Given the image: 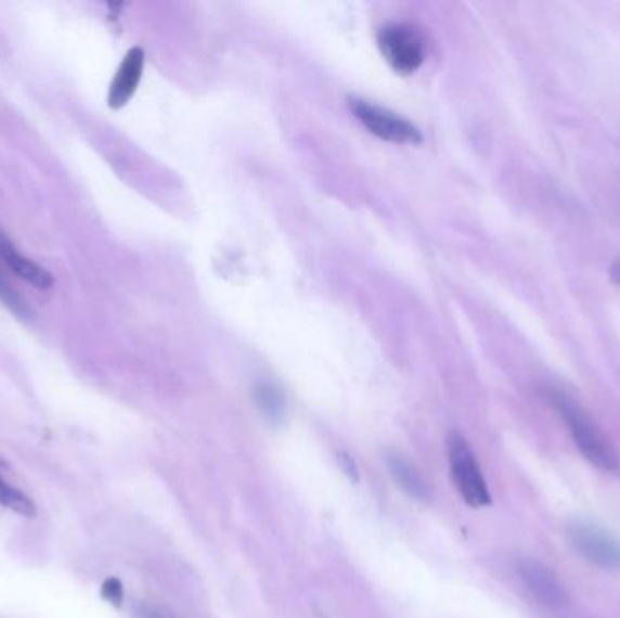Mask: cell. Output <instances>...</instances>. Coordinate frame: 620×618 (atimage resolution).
Instances as JSON below:
<instances>
[{"label": "cell", "mask_w": 620, "mask_h": 618, "mask_svg": "<svg viewBox=\"0 0 620 618\" xmlns=\"http://www.w3.org/2000/svg\"><path fill=\"white\" fill-rule=\"evenodd\" d=\"M544 396L565 420L577 448L581 450L587 463H592L595 468L603 469L606 474L620 475L619 452L615 450L608 437L604 436V432L600 430L595 420H592V415L560 390L550 388Z\"/></svg>", "instance_id": "obj_1"}, {"label": "cell", "mask_w": 620, "mask_h": 618, "mask_svg": "<svg viewBox=\"0 0 620 618\" xmlns=\"http://www.w3.org/2000/svg\"><path fill=\"white\" fill-rule=\"evenodd\" d=\"M447 448H449L452 479L461 498L465 499V503L472 508H481L492 503L487 480L482 477L481 466L477 463L476 455L472 452L465 436H461L460 432H452L447 439Z\"/></svg>", "instance_id": "obj_2"}, {"label": "cell", "mask_w": 620, "mask_h": 618, "mask_svg": "<svg viewBox=\"0 0 620 618\" xmlns=\"http://www.w3.org/2000/svg\"><path fill=\"white\" fill-rule=\"evenodd\" d=\"M566 539L586 563L609 571H620V541L604 528L584 520H573L566 526Z\"/></svg>", "instance_id": "obj_3"}, {"label": "cell", "mask_w": 620, "mask_h": 618, "mask_svg": "<svg viewBox=\"0 0 620 618\" xmlns=\"http://www.w3.org/2000/svg\"><path fill=\"white\" fill-rule=\"evenodd\" d=\"M379 50L385 61L401 75L417 72L425 62V40L406 24H388L379 34Z\"/></svg>", "instance_id": "obj_4"}, {"label": "cell", "mask_w": 620, "mask_h": 618, "mask_svg": "<svg viewBox=\"0 0 620 618\" xmlns=\"http://www.w3.org/2000/svg\"><path fill=\"white\" fill-rule=\"evenodd\" d=\"M352 113L372 134L393 144H422L423 137L416 126L390 111L369 104L365 100H350Z\"/></svg>", "instance_id": "obj_5"}, {"label": "cell", "mask_w": 620, "mask_h": 618, "mask_svg": "<svg viewBox=\"0 0 620 618\" xmlns=\"http://www.w3.org/2000/svg\"><path fill=\"white\" fill-rule=\"evenodd\" d=\"M517 574L533 598H538L539 604L550 609H563L568 606L570 596L566 593L565 585L560 584V580L546 564L538 558L525 557L517 563Z\"/></svg>", "instance_id": "obj_6"}, {"label": "cell", "mask_w": 620, "mask_h": 618, "mask_svg": "<svg viewBox=\"0 0 620 618\" xmlns=\"http://www.w3.org/2000/svg\"><path fill=\"white\" fill-rule=\"evenodd\" d=\"M144 62V51L140 50V48H133V50L129 51L122 64L118 67L117 75L113 78L109 96H107L109 107L120 110V107L128 104L129 100L133 99L134 91L139 88L140 80H142Z\"/></svg>", "instance_id": "obj_7"}, {"label": "cell", "mask_w": 620, "mask_h": 618, "mask_svg": "<svg viewBox=\"0 0 620 618\" xmlns=\"http://www.w3.org/2000/svg\"><path fill=\"white\" fill-rule=\"evenodd\" d=\"M0 260L4 261L18 278H23L24 282L31 283L34 287L42 288V291L53 287V276L50 272L21 255L12 240L2 231H0Z\"/></svg>", "instance_id": "obj_8"}, {"label": "cell", "mask_w": 620, "mask_h": 618, "mask_svg": "<svg viewBox=\"0 0 620 618\" xmlns=\"http://www.w3.org/2000/svg\"><path fill=\"white\" fill-rule=\"evenodd\" d=\"M387 466L399 488L404 493H409L410 498L423 501V503L430 499V486H428L427 480L423 479V475L417 472L414 464H410L406 459L401 458L398 453H390L387 458Z\"/></svg>", "instance_id": "obj_9"}, {"label": "cell", "mask_w": 620, "mask_h": 618, "mask_svg": "<svg viewBox=\"0 0 620 618\" xmlns=\"http://www.w3.org/2000/svg\"><path fill=\"white\" fill-rule=\"evenodd\" d=\"M0 504L10 512L29 517V519L37 515V506H35L34 501L18 488L7 482L2 475H0Z\"/></svg>", "instance_id": "obj_10"}, {"label": "cell", "mask_w": 620, "mask_h": 618, "mask_svg": "<svg viewBox=\"0 0 620 618\" xmlns=\"http://www.w3.org/2000/svg\"><path fill=\"white\" fill-rule=\"evenodd\" d=\"M255 398L258 409L263 412L266 417L271 421L282 420L283 412H285V401H283V396L277 388L271 387V385H260L256 388Z\"/></svg>", "instance_id": "obj_11"}, {"label": "cell", "mask_w": 620, "mask_h": 618, "mask_svg": "<svg viewBox=\"0 0 620 618\" xmlns=\"http://www.w3.org/2000/svg\"><path fill=\"white\" fill-rule=\"evenodd\" d=\"M0 301L7 305L8 309L12 310V312L24 318V320L31 318L29 305L26 304L23 296L8 283L7 278L2 276V272H0Z\"/></svg>", "instance_id": "obj_12"}, {"label": "cell", "mask_w": 620, "mask_h": 618, "mask_svg": "<svg viewBox=\"0 0 620 618\" xmlns=\"http://www.w3.org/2000/svg\"><path fill=\"white\" fill-rule=\"evenodd\" d=\"M100 593H102V596H104L112 606H122L124 585L117 577H107L102 588H100Z\"/></svg>", "instance_id": "obj_13"}, {"label": "cell", "mask_w": 620, "mask_h": 618, "mask_svg": "<svg viewBox=\"0 0 620 618\" xmlns=\"http://www.w3.org/2000/svg\"><path fill=\"white\" fill-rule=\"evenodd\" d=\"M140 617L142 618H172L169 613L162 611L158 607L153 606H145L142 607V613H140Z\"/></svg>", "instance_id": "obj_14"}, {"label": "cell", "mask_w": 620, "mask_h": 618, "mask_svg": "<svg viewBox=\"0 0 620 618\" xmlns=\"http://www.w3.org/2000/svg\"><path fill=\"white\" fill-rule=\"evenodd\" d=\"M609 272H611V280L620 287V260L615 261Z\"/></svg>", "instance_id": "obj_15"}]
</instances>
